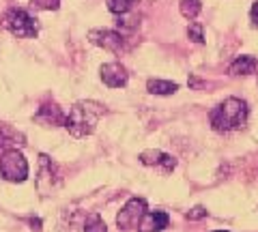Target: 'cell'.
Returning <instances> with one entry per match:
<instances>
[{
    "label": "cell",
    "mask_w": 258,
    "mask_h": 232,
    "mask_svg": "<svg viewBox=\"0 0 258 232\" xmlns=\"http://www.w3.org/2000/svg\"><path fill=\"white\" fill-rule=\"evenodd\" d=\"M32 5L37 9H45V11H56L60 5V0H32Z\"/></svg>",
    "instance_id": "19"
},
{
    "label": "cell",
    "mask_w": 258,
    "mask_h": 232,
    "mask_svg": "<svg viewBox=\"0 0 258 232\" xmlns=\"http://www.w3.org/2000/svg\"><path fill=\"white\" fill-rule=\"evenodd\" d=\"M213 232H228V230H213Z\"/></svg>",
    "instance_id": "23"
},
{
    "label": "cell",
    "mask_w": 258,
    "mask_h": 232,
    "mask_svg": "<svg viewBox=\"0 0 258 232\" xmlns=\"http://www.w3.org/2000/svg\"><path fill=\"white\" fill-rule=\"evenodd\" d=\"M88 39H91V43L99 45L112 54H125L129 50L125 35L118 33V30H91V33H88Z\"/></svg>",
    "instance_id": "7"
},
{
    "label": "cell",
    "mask_w": 258,
    "mask_h": 232,
    "mask_svg": "<svg viewBox=\"0 0 258 232\" xmlns=\"http://www.w3.org/2000/svg\"><path fill=\"white\" fill-rule=\"evenodd\" d=\"M84 232H108V226L99 215L93 213V215H88L84 221Z\"/></svg>",
    "instance_id": "17"
},
{
    "label": "cell",
    "mask_w": 258,
    "mask_h": 232,
    "mask_svg": "<svg viewBox=\"0 0 258 232\" xmlns=\"http://www.w3.org/2000/svg\"><path fill=\"white\" fill-rule=\"evenodd\" d=\"M187 37L191 39L194 43H205V33H203V26L200 24H189V28H187Z\"/></svg>",
    "instance_id": "18"
},
{
    "label": "cell",
    "mask_w": 258,
    "mask_h": 232,
    "mask_svg": "<svg viewBox=\"0 0 258 232\" xmlns=\"http://www.w3.org/2000/svg\"><path fill=\"white\" fill-rule=\"evenodd\" d=\"M247 116H249L247 103L239 97H228L209 112V123H211L213 131L228 133V131H237L241 127H245Z\"/></svg>",
    "instance_id": "1"
},
{
    "label": "cell",
    "mask_w": 258,
    "mask_h": 232,
    "mask_svg": "<svg viewBox=\"0 0 258 232\" xmlns=\"http://www.w3.org/2000/svg\"><path fill=\"white\" fill-rule=\"evenodd\" d=\"M0 177L11 183H24L28 179V162L18 148H7L0 155Z\"/></svg>",
    "instance_id": "4"
},
{
    "label": "cell",
    "mask_w": 258,
    "mask_h": 232,
    "mask_svg": "<svg viewBox=\"0 0 258 232\" xmlns=\"http://www.w3.org/2000/svg\"><path fill=\"white\" fill-rule=\"evenodd\" d=\"M64 112L56 106V103H43L41 108L37 110V114H35V121L37 123H41L43 127H60L64 125Z\"/></svg>",
    "instance_id": "10"
},
{
    "label": "cell",
    "mask_w": 258,
    "mask_h": 232,
    "mask_svg": "<svg viewBox=\"0 0 258 232\" xmlns=\"http://www.w3.org/2000/svg\"><path fill=\"white\" fill-rule=\"evenodd\" d=\"M106 114V106L97 101H78L71 106L69 114L64 116V129L74 138H86L97 127V121Z\"/></svg>",
    "instance_id": "2"
},
{
    "label": "cell",
    "mask_w": 258,
    "mask_h": 232,
    "mask_svg": "<svg viewBox=\"0 0 258 232\" xmlns=\"http://www.w3.org/2000/svg\"><path fill=\"white\" fill-rule=\"evenodd\" d=\"M147 211L149 209H147V200L144 198L127 200V204L116 215V226L120 230H136L138 228V223H140V219H142V215Z\"/></svg>",
    "instance_id": "6"
},
{
    "label": "cell",
    "mask_w": 258,
    "mask_h": 232,
    "mask_svg": "<svg viewBox=\"0 0 258 232\" xmlns=\"http://www.w3.org/2000/svg\"><path fill=\"white\" fill-rule=\"evenodd\" d=\"M179 9H181L183 18L196 20L198 15H200V11H203V0H181Z\"/></svg>",
    "instance_id": "15"
},
{
    "label": "cell",
    "mask_w": 258,
    "mask_h": 232,
    "mask_svg": "<svg viewBox=\"0 0 258 232\" xmlns=\"http://www.w3.org/2000/svg\"><path fill=\"white\" fill-rule=\"evenodd\" d=\"M140 162L144 166H149V168H157V170L161 172H172L174 168H176V159L172 155H168L164 153V150H159V148H149V150H142L140 153Z\"/></svg>",
    "instance_id": "8"
},
{
    "label": "cell",
    "mask_w": 258,
    "mask_h": 232,
    "mask_svg": "<svg viewBox=\"0 0 258 232\" xmlns=\"http://www.w3.org/2000/svg\"><path fill=\"white\" fill-rule=\"evenodd\" d=\"M170 223V215L164 211H147L138 223V232H161Z\"/></svg>",
    "instance_id": "11"
},
{
    "label": "cell",
    "mask_w": 258,
    "mask_h": 232,
    "mask_svg": "<svg viewBox=\"0 0 258 232\" xmlns=\"http://www.w3.org/2000/svg\"><path fill=\"white\" fill-rule=\"evenodd\" d=\"M249 20H252V26H258V3L252 5V11H249Z\"/></svg>",
    "instance_id": "21"
},
{
    "label": "cell",
    "mask_w": 258,
    "mask_h": 232,
    "mask_svg": "<svg viewBox=\"0 0 258 232\" xmlns=\"http://www.w3.org/2000/svg\"><path fill=\"white\" fill-rule=\"evenodd\" d=\"M26 144V138L24 133H20L18 129H13L11 125L7 123H0V148L7 150V148H18Z\"/></svg>",
    "instance_id": "12"
},
{
    "label": "cell",
    "mask_w": 258,
    "mask_h": 232,
    "mask_svg": "<svg viewBox=\"0 0 258 232\" xmlns=\"http://www.w3.org/2000/svg\"><path fill=\"white\" fill-rule=\"evenodd\" d=\"M99 75H101V82L110 86V89H123L129 80L127 69L120 65V62H106V65L99 69Z\"/></svg>",
    "instance_id": "9"
},
{
    "label": "cell",
    "mask_w": 258,
    "mask_h": 232,
    "mask_svg": "<svg viewBox=\"0 0 258 232\" xmlns=\"http://www.w3.org/2000/svg\"><path fill=\"white\" fill-rule=\"evenodd\" d=\"M28 223L32 226L35 232H41V219H28Z\"/></svg>",
    "instance_id": "22"
},
{
    "label": "cell",
    "mask_w": 258,
    "mask_h": 232,
    "mask_svg": "<svg viewBox=\"0 0 258 232\" xmlns=\"http://www.w3.org/2000/svg\"><path fill=\"white\" fill-rule=\"evenodd\" d=\"M0 22H3L5 30H9V33L18 39H32V37L39 35V24L26 9L11 7L9 11H5Z\"/></svg>",
    "instance_id": "3"
},
{
    "label": "cell",
    "mask_w": 258,
    "mask_h": 232,
    "mask_svg": "<svg viewBox=\"0 0 258 232\" xmlns=\"http://www.w3.org/2000/svg\"><path fill=\"white\" fill-rule=\"evenodd\" d=\"M60 185V177H58V166L47 155L39 157V177H37V189L41 196H50L52 191H56Z\"/></svg>",
    "instance_id": "5"
},
{
    "label": "cell",
    "mask_w": 258,
    "mask_h": 232,
    "mask_svg": "<svg viewBox=\"0 0 258 232\" xmlns=\"http://www.w3.org/2000/svg\"><path fill=\"white\" fill-rule=\"evenodd\" d=\"M138 3V0H106L108 9L114 13V15H125V13H132L134 5Z\"/></svg>",
    "instance_id": "16"
},
{
    "label": "cell",
    "mask_w": 258,
    "mask_h": 232,
    "mask_svg": "<svg viewBox=\"0 0 258 232\" xmlns=\"http://www.w3.org/2000/svg\"><path fill=\"white\" fill-rule=\"evenodd\" d=\"M147 91L151 95H174L176 91H179V84L168 82V80H149Z\"/></svg>",
    "instance_id": "14"
},
{
    "label": "cell",
    "mask_w": 258,
    "mask_h": 232,
    "mask_svg": "<svg viewBox=\"0 0 258 232\" xmlns=\"http://www.w3.org/2000/svg\"><path fill=\"white\" fill-rule=\"evenodd\" d=\"M185 217L187 219H203V217H207V209L205 206H196V209H191Z\"/></svg>",
    "instance_id": "20"
},
{
    "label": "cell",
    "mask_w": 258,
    "mask_h": 232,
    "mask_svg": "<svg viewBox=\"0 0 258 232\" xmlns=\"http://www.w3.org/2000/svg\"><path fill=\"white\" fill-rule=\"evenodd\" d=\"M258 69V58L256 56H239V58H235V62L228 67V73L230 75H252L254 71Z\"/></svg>",
    "instance_id": "13"
}]
</instances>
